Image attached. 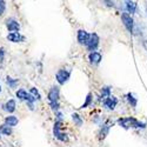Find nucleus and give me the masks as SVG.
Listing matches in <instances>:
<instances>
[{
	"label": "nucleus",
	"instance_id": "obj_16",
	"mask_svg": "<svg viewBox=\"0 0 147 147\" xmlns=\"http://www.w3.org/2000/svg\"><path fill=\"white\" fill-rule=\"evenodd\" d=\"M109 95H112V87L111 86H102L100 90V94H99V101L105 100Z\"/></svg>",
	"mask_w": 147,
	"mask_h": 147
},
{
	"label": "nucleus",
	"instance_id": "obj_17",
	"mask_svg": "<svg viewBox=\"0 0 147 147\" xmlns=\"http://www.w3.org/2000/svg\"><path fill=\"white\" fill-rule=\"evenodd\" d=\"M126 12H128L129 14H134L137 12V4L133 0H124Z\"/></svg>",
	"mask_w": 147,
	"mask_h": 147
},
{
	"label": "nucleus",
	"instance_id": "obj_19",
	"mask_svg": "<svg viewBox=\"0 0 147 147\" xmlns=\"http://www.w3.org/2000/svg\"><path fill=\"white\" fill-rule=\"evenodd\" d=\"M125 99H126V101L128 102V105L131 106V107H133V108H136L137 107V105H138V98L134 95L133 93H127L126 95H125Z\"/></svg>",
	"mask_w": 147,
	"mask_h": 147
},
{
	"label": "nucleus",
	"instance_id": "obj_23",
	"mask_svg": "<svg viewBox=\"0 0 147 147\" xmlns=\"http://www.w3.org/2000/svg\"><path fill=\"white\" fill-rule=\"evenodd\" d=\"M30 93L35 98V99L36 100H38V101H40L41 99H42V95H41V93H40V91L38 90V88H36V87H31L30 90Z\"/></svg>",
	"mask_w": 147,
	"mask_h": 147
},
{
	"label": "nucleus",
	"instance_id": "obj_8",
	"mask_svg": "<svg viewBox=\"0 0 147 147\" xmlns=\"http://www.w3.org/2000/svg\"><path fill=\"white\" fill-rule=\"evenodd\" d=\"M113 126V121L111 119H107L106 121H104L102 124H100V128H99V133H98V136H99V140H104L107 136L109 131H111Z\"/></svg>",
	"mask_w": 147,
	"mask_h": 147
},
{
	"label": "nucleus",
	"instance_id": "obj_31",
	"mask_svg": "<svg viewBox=\"0 0 147 147\" xmlns=\"http://www.w3.org/2000/svg\"><path fill=\"white\" fill-rule=\"evenodd\" d=\"M3 137V134H1V132H0V138H1Z\"/></svg>",
	"mask_w": 147,
	"mask_h": 147
},
{
	"label": "nucleus",
	"instance_id": "obj_25",
	"mask_svg": "<svg viewBox=\"0 0 147 147\" xmlns=\"http://www.w3.org/2000/svg\"><path fill=\"white\" fill-rule=\"evenodd\" d=\"M5 59H6V50L5 47L0 46V65H3L5 63Z\"/></svg>",
	"mask_w": 147,
	"mask_h": 147
},
{
	"label": "nucleus",
	"instance_id": "obj_11",
	"mask_svg": "<svg viewBox=\"0 0 147 147\" xmlns=\"http://www.w3.org/2000/svg\"><path fill=\"white\" fill-rule=\"evenodd\" d=\"M6 39L12 44H20L26 41V36L22 35L20 32H8Z\"/></svg>",
	"mask_w": 147,
	"mask_h": 147
},
{
	"label": "nucleus",
	"instance_id": "obj_5",
	"mask_svg": "<svg viewBox=\"0 0 147 147\" xmlns=\"http://www.w3.org/2000/svg\"><path fill=\"white\" fill-rule=\"evenodd\" d=\"M46 99H47L48 104L60 101V86H59V85H53V86L48 90L47 95H46Z\"/></svg>",
	"mask_w": 147,
	"mask_h": 147
},
{
	"label": "nucleus",
	"instance_id": "obj_13",
	"mask_svg": "<svg viewBox=\"0 0 147 147\" xmlns=\"http://www.w3.org/2000/svg\"><path fill=\"white\" fill-rule=\"evenodd\" d=\"M3 111L7 114H13L17 111V100L16 99H8L5 104H3Z\"/></svg>",
	"mask_w": 147,
	"mask_h": 147
},
{
	"label": "nucleus",
	"instance_id": "obj_21",
	"mask_svg": "<svg viewBox=\"0 0 147 147\" xmlns=\"http://www.w3.org/2000/svg\"><path fill=\"white\" fill-rule=\"evenodd\" d=\"M92 105H93V94L90 92V93H87L86 98H85V101H84V104L80 106V109L88 108V107H91Z\"/></svg>",
	"mask_w": 147,
	"mask_h": 147
},
{
	"label": "nucleus",
	"instance_id": "obj_1",
	"mask_svg": "<svg viewBox=\"0 0 147 147\" xmlns=\"http://www.w3.org/2000/svg\"><path fill=\"white\" fill-rule=\"evenodd\" d=\"M64 121L63 120H55L53 127H52V134H53V138L63 144H67L69 141V136L68 133L64 131Z\"/></svg>",
	"mask_w": 147,
	"mask_h": 147
},
{
	"label": "nucleus",
	"instance_id": "obj_4",
	"mask_svg": "<svg viewBox=\"0 0 147 147\" xmlns=\"http://www.w3.org/2000/svg\"><path fill=\"white\" fill-rule=\"evenodd\" d=\"M16 96L17 99L24 102H36L38 100L30 93V91H26L25 88H18L16 91Z\"/></svg>",
	"mask_w": 147,
	"mask_h": 147
},
{
	"label": "nucleus",
	"instance_id": "obj_22",
	"mask_svg": "<svg viewBox=\"0 0 147 147\" xmlns=\"http://www.w3.org/2000/svg\"><path fill=\"white\" fill-rule=\"evenodd\" d=\"M0 132H1L4 137H11L13 134V127L7 126L6 124H3V125H0Z\"/></svg>",
	"mask_w": 147,
	"mask_h": 147
},
{
	"label": "nucleus",
	"instance_id": "obj_24",
	"mask_svg": "<svg viewBox=\"0 0 147 147\" xmlns=\"http://www.w3.org/2000/svg\"><path fill=\"white\" fill-rule=\"evenodd\" d=\"M7 9V3L6 0H0V18L4 17Z\"/></svg>",
	"mask_w": 147,
	"mask_h": 147
},
{
	"label": "nucleus",
	"instance_id": "obj_28",
	"mask_svg": "<svg viewBox=\"0 0 147 147\" xmlns=\"http://www.w3.org/2000/svg\"><path fill=\"white\" fill-rule=\"evenodd\" d=\"M102 3L105 4L106 7H109V8L114 7V1H113V0H102Z\"/></svg>",
	"mask_w": 147,
	"mask_h": 147
},
{
	"label": "nucleus",
	"instance_id": "obj_20",
	"mask_svg": "<svg viewBox=\"0 0 147 147\" xmlns=\"http://www.w3.org/2000/svg\"><path fill=\"white\" fill-rule=\"evenodd\" d=\"M71 120H72V122H73V124H74L77 127H81L82 124H84L82 117H81L79 113H77V112H74V113L71 114Z\"/></svg>",
	"mask_w": 147,
	"mask_h": 147
},
{
	"label": "nucleus",
	"instance_id": "obj_15",
	"mask_svg": "<svg viewBox=\"0 0 147 147\" xmlns=\"http://www.w3.org/2000/svg\"><path fill=\"white\" fill-rule=\"evenodd\" d=\"M4 124H6L7 126H11V127H17L18 124H19V118L14 114H7V117L4 118Z\"/></svg>",
	"mask_w": 147,
	"mask_h": 147
},
{
	"label": "nucleus",
	"instance_id": "obj_14",
	"mask_svg": "<svg viewBox=\"0 0 147 147\" xmlns=\"http://www.w3.org/2000/svg\"><path fill=\"white\" fill-rule=\"evenodd\" d=\"M102 60V55L100 52L98 51H94V52H90L88 53V61L90 64L93 65V66H98Z\"/></svg>",
	"mask_w": 147,
	"mask_h": 147
},
{
	"label": "nucleus",
	"instance_id": "obj_2",
	"mask_svg": "<svg viewBox=\"0 0 147 147\" xmlns=\"http://www.w3.org/2000/svg\"><path fill=\"white\" fill-rule=\"evenodd\" d=\"M117 124L125 128V129H129V128H139V129H145L146 128V122L139 121L138 119L133 118V117H122L119 118L117 120Z\"/></svg>",
	"mask_w": 147,
	"mask_h": 147
},
{
	"label": "nucleus",
	"instance_id": "obj_29",
	"mask_svg": "<svg viewBox=\"0 0 147 147\" xmlns=\"http://www.w3.org/2000/svg\"><path fill=\"white\" fill-rule=\"evenodd\" d=\"M26 106L30 111H35V102H26Z\"/></svg>",
	"mask_w": 147,
	"mask_h": 147
},
{
	"label": "nucleus",
	"instance_id": "obj_27",
	"mask_svg": "<svg viewBox=\"0 0 147 147\" xmlns=\"http://www.w3.org/2000/svg\"><path fill=\"white\" fill-rule=\"evenodd\" d=\"M54 118H55V120H63V121L65 120V115H64L63 112H61V109L54 112Z\"/></svg>",
	"mask_w": 147,
	"mask_h": 147
},
{
	"label": "nucleus",
	"instance_id": "obj_6",
	"mask_svg": "<svg viewBox=\"0 0 147 147\" xmlns=\"http://www.w3.org/2000/svg\"><path fill=\"white\" fill-rule=\"evenodd\" d=\"M121 21L124 24L125 28L131 33V34H134V20L132 18V14H129L128 12H122L121 13Z\"/></svg>",
	"mask_w": 147,
	"mask_h": 147
},
{
	"label": "nucleus",
	"instance_id": "obj_10",
	"mask_svg": "<svg viewBox=\"0 0 147 147\" xmlns=\"http://www.w3.org/2000/svg\"><path fill=\"white\" fill-rule=\"evenodd\" d=\"M101 102H102V107H104L105 109H107V111H114L115 107L118 106L119 100H118V98H117V96H114V95H109L108 98H106V99L102 100Z\"/></svg>",
	"mask_w": 147,
	"mask_h": 147
},
{
	"label": "nucleus",
	"instance_id": "obj_26",
	"mask_svg": "<svg viewBox=\"0 0 147 147\" xmlns=\"http://www.w3.org/2000/svg\"><path fill=\"white\" fill-rule=\"evenodd\" d=\"M48 106H50L51 111H52L53 113L57 112V111H59V109L61 108V107H60V101H58V102H50V104H48Z\"/></svg>",
	"mask_w": 147,
	"mask_h": 147
},
{
	"label": "nucleus",
	"instance_id": "obj_30",
	"mask_svg": "<svg viewBox=\"0 0 147 147\" xmlns=\"http://www.w3.org/2000/svg\"><path fill=\"white\" fill-rule=\"evenodd\" d=\"M3 92V87H1V82H0V93Z\"/></svg>",
	"mask_w": 147,
	"mask_h": 147
},
{
	"label": "nucleus",
	"instance_id": "obj_12",
	"mask_svg": "<svg viewBox=\"0 0 147 147\" xmlns=\"http://www.w3.org/2000/svg\"><path fill=\"white\" fill-rule=\"evenodd\" d=\"M90 35H91V33H88L86 30H82V28L78 30L77 31V41H78V44L81 45V46H86V44L90 39Z\"/></svg>",
	"mask_w": 147,
	"mask_h": 147
},
{
	"label": "nucleus",
	"instance_id": "obj_7",
	"mask_svg": "<svg viewBox=\"0 0 147 147\" xmlns=\"http://www.w3.org/2000/svg\"><path fill=\"white\" fill-rule=\"evenodd\" d=\"M99 45H100V36L93 32V33H91L90 39H88V41H87V44L85 47H86V50L88 52H94V51L98 50Z\"/></svg>",
	"mask_w": 147,
	"mask_h": 147
},
{
	"label": "nucleus",
	"instance_id": "obj_9",
	"mask_svg": "<svg viewBox=\"0 0 147 147\" xmlns=\"http://www.w3.org/2000/svg\"><path fill=\"white\" fill-rule=\"evenodd\" d=\"M5 27L8 32H20V22L14 17H9L5 20Z\"/></svg>",
	"mask_w": 147,
	"mask_h": 147
},
{
	"label": "nucleus",
	"instance_id": "obj_18",
	"mask_svg": "<svg viewBox=\"0 0 147 147\" xmlns=\"http://www.w3.org/2000/svg\"><path fill=\"white\" fill-rule=\"evenodd\" d=\"M5 81H6L7 86H8L11 90H17V87L19 86V82H20V80H19L18 78H12V77H9V76L6 77Z\"/></svg>",
	"mask_w": 147,
	"mask_h": 147
},
{
	"label": "nucleus",
	"instance_id": "obj_3",
	"mask_svg": "<svg viewBox=\"0 0 147 147\" xmlns=\"http://www.w3.org/2000/svg\"><path fill=\"white\" fill-rule=\"evenodd\" d=\"M71 76H72V69L61 67L55 73V81L59 86H64L65 84H67L69 81Z\"/></svg>",
	"mask_w": 147,
	"mask_h": 147
}]
</instances>
